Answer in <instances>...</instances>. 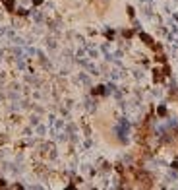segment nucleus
<instances>
[{"instance_id": "1", "label": "nucleus", "mask_w": 178, "mask_h": 190, "mask_svg": "<svg viewBox=\"0 0 178 190\" xmlns=\"http://www.w3.org/2000/svg\"><path fill=\"white\" fill-rule=\"evenodd\" d=\"M14 4H16V0H4V6L8 12H14Z\"/></svg>"}, {"instance_id": "2", "label": "nucleus", "mask_w": 178, "mask_h": 190, "mask_svg": "<svg viewBox=\"0 0 178 190\" xmlns=\"http://www.w3.org/2000/svg\"><path fill=\"white\" fill-rule=\"evenodd\" d=\"M141 39L145 41V43H149V45H151V37H149V35H145V33H141Z\"/></svg>"}, {"instance_id": "3", "label": "nucleus", "mask_w": 178, "mask_h": 190, "mask_svg": "<svg viewBox=\"0 0 178 190\" xmlns=\"http://www.w3.org/2000/svg\"><path fill=\"white\" fill-rule=\"evenodd\" d=\"M103 89H105V87H101V86H99V87H95V89H93V93H103Z\"/></svg>"}]
</instances>
